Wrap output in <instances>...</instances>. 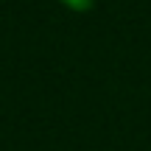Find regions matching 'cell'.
I'll list each match as a JSON object with an SVG mask.
<instances>
[{
  "label": "cell",
  "mask_w": 151,
  "mask_h": 151,
  "mask_svg": "<svg viewBox=\"0 0 151 151\" xmlns=\"http://www.w3.org/2000/svg\"><path fill=\"white\" fill-rule=\"evenodd\" d=\"M70 11H90L92 9V0H62Z\"/></svg>",
  "instance_id": "obj_1"
}]
</instances>
